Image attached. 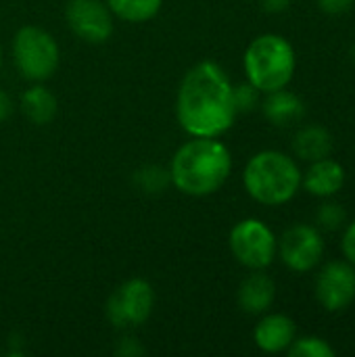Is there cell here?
<instances>
[{"mask_svg": "<svg viewBox=\"0 0 355 357\" xmlns=\"http://www.w3.org/2000/svg\"><path fill=\"white\" fill-rule=\"evenodd\" d=\"M176 115L190 136L220 138L236 119L232 82L213 61H201L186 71L178 88Z\"/></svg>", "mask_w": 355, "mask_h": 357, "instance_id": "6da1fadb", "label": "cell"}, {"mask_svg": "<svg viewBox=\"0 0 355 357\" xmlns=\"http://www.w3.org/2000/svg\"><path fill=\"white\" fill-rule=\"evenodd\" d=\"M232 172V155L218 138L192 136L172 157L169 180L188 197H209L218 192Z\"/></svg>", "mask_w": 355, "mask_h": 357, "instance_id": "7a4b0ae2", "label": "cell"}, {"mask_svg": "<svg viewBox=\"0 0 355 357\" xmlns=\"http://www.w3.org/2000/svg\"><path fill=\"white\" fill-rule=\"evenodd\" d=\"M247 195L266 207H280L295 199L301 190V169L295 157L266 149L255 153L243 172Z\"/></svg>", "mask_w": 355, "mask_h": 357, "instance_id": "3957f363", "label": "cell"}, {"mask_svg": "<svg viewBox=\"0 0 355 357\" xmlns=\"http://www.w3.org/2000/svg\"><path fill=\"white\" fill-rule=\"evenodd\" d=\"M243 67L247 82L262 94L287 88L297 69L293 44L280 33H262L253 38L245 50Z\"/></svg>", "mask_w": 355, "mask_h": 357, "instance_id": "277c9868", "label": "cell"}, {"mask_svg": "<svg viewBox=\"0 0 355 357\" xmlns=\"http://www.w3.org/2000/svg\"><path fill=\"white\" fill-rule=\"evenodd\" d=\"M13 59L19 73L29 82H46L59 67V44L42 27L25 25L13 38Z\"/></svg>", "mask_w": 355, "mask_h": 357, "instance_id": "5b68a950", "label": "cell"}, {"mask_svg": "<svg viewBox=\"0 0 355 357\" xmlns=\"http://www.w3.org/2000/svg\"><path fill=\"white\" fill-rule=\"evenodd\" d=\"M228 247L232 257L247 270H266L276 259L278 238L266 222L245 218L232 226Z\"/></svg>", "mask_w": 355, "mask_h": 357, "instance_id": "8992f818", "label": "cell"}, {"mask_svg": "<svg viewBox=\"0 0 355 357\" xmlns=\"http://www.w3.org/2000/svg\"><path fill=\"white\" fill-rule=\"evenodd\" d=\"M326 243L322 230L312 224H293L278 238V257L295 274L316 270L324 257Z\"/></svg>", "mask_w": 355, "mask_h": 357, "instance_id": "52a82bcc", "label": "cell"}, {"mask_svg": "<svg viewBox=\"0 0 355 357\" xmlns=\"http://www.w3.org/2000/svg\"><path fill=\"white\" fill-rule=\"evenodd\" d=\"M153 305V287L142 278H130L111 293L107 301V318L115 328H136L151 318Z\"/></svg>", "mask_w": 355, "mask_h": 357, "instance_id": "ba28073f", "label": "cell"}, {"mask_svg": "<svg viewBox=\"0 0 355 357\" xmlns=\"http://www.w3.org/2000/svg\"><path fill=\"white\" fill-rule=\"evenodd\" d=\"M316 301L328 312H345L355 301V268L347 259H333L324 264L314 284Z\"/></svg>", "mask_w": 355, "mask_h": 357, "instance_id": "9c48e42d", "label": "cell"}, {"mask_svg": "<svg viewBox=\"0 0 355 357\" xmlns=\"http://www.w3.org/2000/svg\"><path fill=\"white\" fill-rule=\"evenodd\" d=\"M65 21L69 29L88 44H103L113 33V13L103 0H69Z\"/></svg>", "mask_w": 355, "mask_h": 357, "instance_id": "30bf717a", "label": "cell"}, {"mask_svg": "<svg viewBox=\"0 0 355 357\" xmlns=\"http://www.w3.org/2000/svg\"><path fill=\"white\" fill-rule=\"evenodd\" d=\"M345 182H347L345 167L333 157L312 161L308 169L301 172V188L318 199H331L339 195Z\"/></svg>", "mask_w": 355, "mask_h": 357, "instance_id": "8fae6325", "label": "cell"}, {"mask_svg": "<svg viewBox=\"0 0 355 357\" xmlns=\"http://www.w3.org/2000/svg\"><path fill=\"white\" fill-rule=\"evenodd\" d=\"M297 337V324L287 314H268L255 324L253 341L264 354H282Z\"/></svg>", "mask_w": 355, "mask_h": 357, "instance_id": "7c38bea8", "label": "cell"}, {"mask_svg": "<svg viewBox=\"0 0 355 357\" xmlns=\"http://www.w3.org/2000/svg\"><path fill=\"white\" fill-rule=\"evenodd\" d=\"M239 307L251 316H264L276 301V282L264 270H251L236 293Z\"/></svg>", "mask_w": 355, "mask_h": 357, "instance_id": "4fadbf2b", "label": "cell"}, {"mask_svg": "<svg viewBox=\"0 0 355 357\" xmlns=\"http://www.w3.org/2000/svg\"><path fill=\"white\" fill-rule=\"evenodd\" d=\"M262 111L270 123H274L278 128H287V126H293L303 119L305 102L301 100L299 94H295L287 88H280V90L266 94V98L262 102Z\"/></svg>", "mask_w": 355, "mask_h": 357, "instance_id": "5bb4252c", "label": "cell"}, {"mask_svg": "<svg viewBox=\"0 0 355 357\" xmlns=\"http://www.w3.org/2000/svg\"><path fill=\"white\" fill-rule=\"evenodd\" d=\"M333 149H335L333 134L328 132V128H324L320 123H308L295 132L293 153L301 161L312 163V161L331 157Z\"/></svg>", "mask_w": 355, "mask_h": 357, "instance_id": "9a60e30c", "label": "cell"}, {"mask_svg": "<svg viewBox=\"0 0 355 357\" xmlns=\"http://www.w3.org/2000/svg\"><path fill=\"white\" fill-rule=\"evenodd\" d=\"M21 111H23V115L31 123L46 126L56 115V98H54V94L46 86L36 82L31 88H27L23 92V96H21Z\"/></svg>", "mask_w": 355, "mask_h": 357, "instance_id": "2e32d148", "label": "cell"}, {"mask_svg": "<svg viewBox=\"0 0 355 357\" xmlns=\"http://www.w3.org/2000/svg\"><path fill=\"white\" fill-rule=\"evenodd\" d=\"M161 4L163 0H107L109 10L128 23L151 21L161 10Z\"/></svg>", "mask_w": 355, "mask_h": 357, "instance_id": "e0dca14e", "label": "cell"}, {"mask_svg": "<svg viewBox=\"0 0 355 357\" xmlns=\"http://www.w3.org/2000/svg\"><path fill=\"white\" fill-rule=\"evenodd\" d=\"M287 354L291 357H335L337 349L318 335H305V337H295Z\"/></svg>", "mask_w": 355, "mask_h": 357, "instance_id": "ac0fdd59", "label": "cell"}, {"mask_svg": "<svg viewBox=\"0 0 355 357\" xmlns=\"http://www.w3.org/2000/svg\"><path fill=\"white\" fill-rule=\"evenodd\" d=\"M316 224L320 230L324 232H337V230H343L345 224H347V209L333 201L331 199H324V203L318 207V213H316Z\"/></svg>", "mask_w": 355, "mask_h": 357, "instance_id": "d6986e66", "label": "cell"}, {"mask_svg": "<svg viewBox=\"0 0 355 357\" xmlns=\"http://www.w3.org/2000/svg\"><path fill=\"white\" fill-rule=\"evenodd\" d=\"M232 98H234V109L236 113H251L259 107L262 102V92L245 82V84H239V86H232Z\"/></svg>", "mask_w": 355, "mask_h": 357, "instance_id": "ffe728a7", "label": "cell"}, {"mask_svg": "<svg viewBox=\"0 0 355 357\" xmlns=\"http://www.w3.org/2000/svg\"><path fill=\"white\" fill-rule=\"evenodd\" d=\"M136 180H138L140 188L146 190V192H159V190H163V186L167 182H172L169 180V172H163L161 167H151V165L142 167L136 174Z\"/></svg>", "mask_w": 355, "mask_h": 357, "instance_id": "44dd1931", "label": "cell"}, {"mask_svg": "<svg viewBox=\"0 0 355 357\" xmlns=\"http://www.w3.org/2000/svg\"><path fill=\"white\" fill-rule=\"evenodd\" d=\"M341 251H343V257L355 268V220L354 222H347L345 228H343Z\"/></svg>", "mask_w": 355, "mask_h": 357, "instance_id": "7402d4cb", "label": "cell"}, {"mask_svg": "<svg viewBox=\"0 0 355 357\" xmlns=\"http://www.w3.org/2000/svg\"><path fill=\"white\" fill-rule=\"evenodd\" d=\"M326 15H343L355 4V0H316Z\"/></svg>", "mask_w": 355, "mask_h": 357, "instance_id": "603a6c76", "label": "cell"}, {"mask_svg": "<svg viewBox=\"0 0 355 357\" xmlns=\"http://www.w3.org/2000/svg\"><path fill=\"white\" fill-rule=\"evenodd\" d=\"M13 98L8 96V92L4 88H0V121H6L10 115H13Z\"/></svg>", "mask_w": 355, "mask_h": 357, "instance_id": "cb8c5ba5", "label": "cell"}, {"mask_svg": "<svg viewBox=\"0 0 355 357\" xmlns=\"http://www.w3.org/2000/svg\"><path fill=\"white\" fill-rule=\"evenodd\" d=\"M262 2V8L266 10V13H285L289 6H291V2L293 0H259Z\"/></svg>", "mask_w": 355, "mask_h": 357, "instance_id": "d4e9b609", "label": "cell"}, {"mask_svg": "<svg viewBox=\"0 0 355 357\" xmlns=\"http://www.w3.org/2000/svg\"><path fill=\"white\" fill-rule=\"evenodd\" d=\"M352 59H354V63H355V44L352 46Z\"/></svg>", "mask_w": 355, "mask_h": 357, "instance_id": "484cf974", "label": "cell"}, {"mask_svg": "<svg viewBox=\"0 0 355 357\" xmlns=\"http://www.w3.org/2000/svg\"><path fill=\"white\" fill-rule=\"evenodd\" d=\"M0 67H2V48H0Z\"/></svg>", "mask_w": 355, "mask_h": 357, "instance_id": "4316f807", "label": "cell"}]
</instances>
